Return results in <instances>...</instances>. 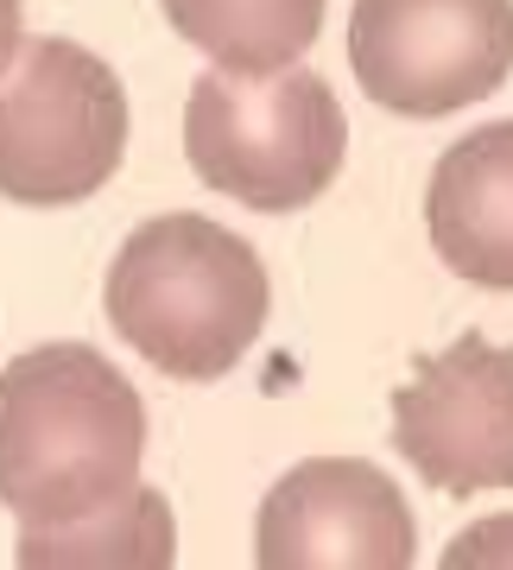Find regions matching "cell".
<instances>
[{
	"instance_id": "obj_1",
	"label": "cell",
	"mask_w": 513,
	"mask_h": 570,
	"mask_svg": "<svg viewBox=\"0 0 513 570\" xmlns=\"http://www.w3.org/2000/svg\"><path fill=\"white\" fill-rule=\"evenodd\" d=\"M146 406L89 343H45L0 367V508L77 527L140 482Z\"/></svg>"
},
{
	"instance_id": "obj_2",
	"label": "cell",
	"mask_w": 513,
	"mask_h": 570,
	"mask_svg": "<svg viewBox=\"0 0 513 570\" xmlns=\"http://www.w3.org/2000/svg\"><path fill=\"white\" fill-rule=\"evenodd\" d=\"M108 324L171 381H223L267 324V266L247 235L171 209L121 242L102 285Z\"/></svg>"
},
{
	"instance_id": "obj_3",
	"label": "cell",
	"mask_w": 513,
	"mask_h": 570,
	"mask_svg": "<svg viewBox=\"0 0 513 570\" xmlns=\"http://www.w3.org/2000/svg\"><path fill=\"white\" fill-rule=\"evenodd\" d=\"M349 153V115L310 70H223L185 102L190 171L260 216L317 204Z\"/></svg>"
},
{
	"instance_id": "obj_4",
	"label": "cell",
	"mask_w": 513,
	"mask_h": 570,
	"mask_svg": "<svg viewBox=\"0 0 513 570\" xmlns=\"http://www.w3.org/2000/svg\"><path fill=\"white\" fill-rule=\"evenodd\" d=\"M127 159V89L89 45L32 39L0 77V197L58 209L96 197Z\"/></svg>"
},
{
	"instance_id": "obj_5",
	"label": "cell",
	"mask_w": 513,
	"mask_h": 570,
	"mask_svg": "<svg viewBox=\"0 0 513 570\" xmlns=\"http://www.w3.org/2000/svg\"><path fill=\"white\" fill-rule=\"evenodd\" d=\"M349 63L393 115H456L513 77V0H355Z\"/></svg>"
},
{
	"instance_id": "obj_6",
	"label": "cell",
	"mask_w": 513,
	"mask_h": 570,
	"mask_svg": "<svg viewBox=\"0 0 513 570\" xmlns=\"http://www.w3.org/2000/svg\"><path fill=\"white\" fill-rule=\"evenodd\" d=\"M393 450L425 489H513V348L456 336L444 355H418L412 381L393 387Z\"/></svg>"
},
{
	"instance_id": "obj_7",
	"label": "cell",
	"mask_w": 513,
	"mask_h": 570,
	"mask_svg": "<svg viewBox=\"0 0 513 570\" xmlns=\"http://www.w3.org/2000/svg\"><path fill=\"white\" fill-rule=\"evenodd\" d=\"M418 558L412 501L362 456H310L286 469L254 520L260 570H406Z\"/></svg>"
},
{
	"instance_id": "obj_8",
	"label": "cell",
	"mask_w": 513,
	"mask_h": 570,
	"mask_svg": "<svg viewBox=\"0 0 513 570\" xmlns=\"http://www.w3.org/2000/svg\"><path fill=\"white\" fill-rule=\"evenodd\" d=\"M425 235L463 285L513 292V121H489L432 165Z\"/></svg>"
},
{
	"instance_id": "obj_9",
	"label": "cell",
	"mask_w": 513,
	"mask_h": 570,
	"mask_svg": "<svg viewBox=\"0 0 513 570\" xmlns=\"http://www.w3.org/2000/svg\"><path fill=\"white\" fill-rule=\"evenodd\" d=\"M171 32L223 70H286L324 32L329 0H159Z\"/></svg>"
},
{
	"instance_id": "obj_10",
	"label": "cell",
	"mask_w": 513,
	"mask_h": 570,
	"mask_svg": "<svg viewBox=\"0 0 513 570\" xmlns=\"http://www.w3.org/2000/svg\"><path fill=\"white\" fill-rule=\"evenodd\" d=\"M13 558L26 570H102V564L165 570L178 558V527H171L165 494L134 482L96 520H77V527H20Z\"/></svg>"
},
{
	"instance_id": "obj_11",
	"label": "cell",
	"mask_w": 513,
	"mask_h": 570,
	"mask_svg": "<svg viewBox=\"0 0 513 570\" xmlns=\"http://www.w3.org/2000/svg\"><path fill=\"white\" fill-rule=\"evenodd\" d=\"M507 564H513V513L475 520V527L444 551V570H507Z\"/></svg>"
},
{
	"instance_id": "obj_12",
	"label": "cell",
	"mask_w": 513,
	"mask_h": 570,
	"mask_svg": "<svg viewBox=\"0 0 513 570\" xmlns=\"http://www.w3.org/2000/svg\"><path fill=\"white\" fill-rule=\"evenodd\" d=\"M13 51H20V0H0V77H7Z\"/></svg>"
}]
</instances>
